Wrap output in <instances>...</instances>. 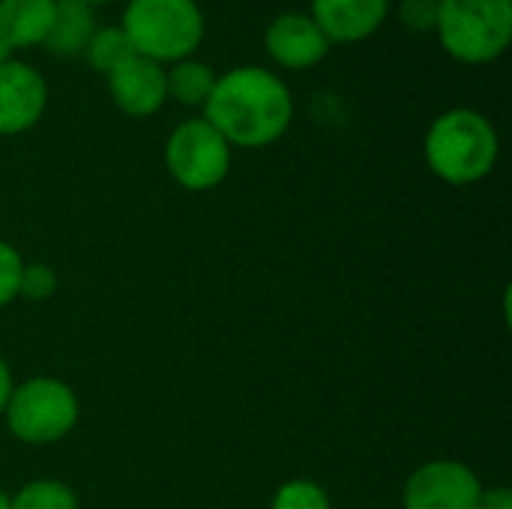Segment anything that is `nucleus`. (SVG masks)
I'll list each match as a JSON object with an SVG mask.
<instances>
[{"label":"nucleus","instance_id":"nucleus-21","mask_svg":"<svg viewBox=\"0 0 512 509\" xmlns=\"http://www.w3.org/2000/svg\"><path fill=\"white\" fill-rule=\"evenodd\" d=\"M477 509H512V495L510 489H489L480 495Z\"/></svg>","mask_w":512,"mask_h":509},{"label":"nucleus","instance_id":"nucleus-13","mask_svg":"<svg viewBox=\"0 0 512 509\" xmlns=\"http://www.w3.org/2000/svg\"><path fill=\"white\" fill-rule=\"evenodd\" d=\"M93 36V12L84 0H54L51 30L45 36V48L51 54H78Z\"/></svg>","mask_w":512,"mask_h":509},{"label":"nucleus","instance_id":"nucleus-9","mask_svg":"<svg viewBox=\"0 0 512 509\" xmlns=\"http://www.w3.org/2000/svg\"><path fill=\"white\" fill-rule=\"evenodd\" d=\"M108 87L120 111L132 117H147L162 108L168 87H165V72L159 63L135 54L123 60L117 69L108 72Z\"/></svg>","mask_w":512,"mask_h":509},{"label":"nucleus","instance_id":"nucleus-19","mask_svg":"<svg viewBox=\"0 0 512 509\" xmlns=\"http://www.w3.org/2000/svg\"><path fill=\"white\" fill-rule=\"evenodd\" d=\"M21 270H24L21 255L9 243H0V306L12 303L18 297Z\"/></svg>","mask_w":512,"mask_h":509},{"label":"nucleus","instance_id":"nucleus-11","mask_svg":"<svg viewBox=\"0 0 512 509\" xmlns=\"http://www.w3.org/2000/svg\"><path fill=\"white\" fill-rule=\"evenodd\" d=\"M390 0H312V21L327 42H360L387 15Z\"/></svg>","mask_w":512,"mask_h":509},{"label":"nucleus","instance_id":"nucleus-23","mask_svg":"<svg viewBox=\"0 0 512 509\" xmlns=\"http://www.w3.org/2000/svg\"><path fill=\"white\" fill-rule=\"evenodd\" d=\"M9 54H12V48L3 42V36H0V63H9Z\"/></svg>","mask_w":512,"mask_h":509},{"label":"nucleus","instance_id":"nucleus-6","mask_svg":"<svg viewBox=\"0 0 512 509\" xmlns=\"http://www.w3.org/2000/svg\"><path fill=\"white\" fill-rule=\"evenodd\" d=\"M165 165L183 189L204 192L225 180L231 168V144L207 120H186L165 144Z\"/></svg>","mask_w":512,"mask_h":509},{"label":"nucleus","instance_id":"nucleus-20","mask_svg":"<svg viewBox=\"0 0 512 509\" xmlns=\"http://www.w3.org/2000/svg\"><path fill=\"white\" fill-rule=\"evenodd\" d=\"M399 18L411 30H432L438 24V0H402Z\"/></svg>","mask_w":512,"mask_h":509},{"label":"nucleus","instance_id":"nucleus-14","mask_svg":"<svg viewBox=\"0 0 512 509\" xmlns=\"http://www.w3.org/2000/svg\"><path fill=\"white\" fill-rule=\"evenodd\" d=\"M213 84H216L213 69L204 63H195V60H183L165 75L168 93L183 105H204L210 99Z\"/></svg>","mask_w":512,"mask_h":509},{"label":"nucleus","instance_id":"nucleus-2","mask_svg":"<svg viewBox=\"0 0 512 509\" xmlns=\"http://www.w3.org/2000/svg\"><path fill=\"white\" fill-rule=\"evenodd\" d=\"M426 159L429 168L453 186L477 183L498 162V132L483 114L453 108L432 123L426 135Z\"/></svg>","mask_w":512,"mask_h":509},{"label":"nucleus","instance_id":"nucleus-8","mask_svg":"<svg viewBox=\"0 0 512 509\" xmlns=\"http://www.w3.org/2000/svg\"><path fill=\"white\" fill-rule=\"evenodd\" d=\"M45 111V81L27 63H0V135L30 129Z\"/></svg>","mask_w":512,"mask_h":509},{"label":"nucleus","instance_id":"nucleus-16","mask_svg":"<svg viewBox=\"0 0 512 509\" xmlns=\"http://www.w3.org/2000/svg\"><path fill=\"white\" fill-rule=\"evenodd\" d=\"M9 509H78V498L57 480H36L9 501Z\"/></svg>","mask_w":512,"mask_h":509},{"label":"nucleus","instance_id":"nucleus-25","mask_svg":"<svg viewBox=\"0 0 512 509\" xmlns=\"http://www.w3.org/2000/svg\"><path fill=\"white\" fill-rule=\"evenodd\" d=\"M84 3H105V0H84Z\"/></svg>","mask_w":512,"mask_h":509},{"label":"nucleus","instance_id":"nucleus-15","mask_svg":"<svg viewBox=\"0 0 512 509\" xmlns=\"http://www.w3.org/2000/svg\"><path fill=\"white\" fill-rule=\"evenodd\" d=\"M84 54L96 72H111L123 60L135 57V48L126 39L123 27H102V30H93V36L84 45Z\"/></svg>","mask_w":512,"mask_h":509},{"label":"nucleus","instance_id":"nucleus-7","mask_svg":"<svg viewBox=\"0 0 512 509\" xmlns=\"http://www.w3.org/2000/svg\"><path fill=\"white\" fill-rule=\"evenodd\" d=\"M483 486L462 462H429L417 468L408 483L402 504L405 509H477Z\"/></svg>","mask_w":512,"mask_h":509},{"label":"nucleus","instance_id":"nucleus-22","mask_svg":"<svg viewBox=\"0 0 512 509\" xmlns=\"http://www.w3.org/2000/svg\"><path fill=\"white\" fill-rule=\"evenodd\" d=\"M12 375H9V366L0 360V414L6 411V402H9V396H12Z\"/></svg>","mask_w":512,"mask_h":509},{"label":"nucleus","instance_id":"nucleus-17","mask_svg":"<svg viewBox=\"0 0 512 509\" xmlns=\"http://www.w3.org/2000/svg\"><path fill=\"white\" fill-rule=\"evenodd\" d=\"M273 509H330V498L312 480H288L279 486Z\"/></svg>","mask_w":512,"mask_h":509},{"label":"nucleus","instance_id":"nucleus-18","mask_svg":"<svg viewBox=\"0 0 512 509\" xmlns=\"http://www.w3.org/2000/svg\"><path fill=\"white\" fill-rule=\"evenodd\" d=\"M57 288V276L48 264H24L21 282H18V297L24 300H48Z\"/></svg>","mask_w":512,"mask_h":509},{"label":"nucleus","instance_id":"nucleus-5","mask_svg":"<svg viewBox=\"0 0 512 509\" xmlns=\"http://www.w3.org/2000/svg\"><path fill=\"white\" fill-rule=\"evenodd\" d=\"M6 426L24 444H54L78 423V399L57 378H30L12 387Z\"/></svg>","mask_w":512,"mask_h":509},{"label":"nucleus","instance_id":"nucleus-12","mask_svg":"<svg viewBox=\"0 0 512 509\" xmlns=\"http://www.w3.org/2000/svg\"><path fill=\"white\" fill-rule=\"evenodd\" d=\"M54 18V0H0V36L9 48L42 45Z\"/></svg>","mask_w":512,"mask_h":509},{"label":"nucleus","instance_id":"nucleus-3","mask_svg":"<svg viewBox=\"0 0 512 509\" xmlns=\"http://www.w3.org/2000/svg\"><path fill=\"white\" fill-rule=\"evenodd\" d=\"M123 33L135 54L159 60L189 57L204 36V15L195 0H129Z\"/></svg>","mask_w":512,"mask_h":509},{"label":"nucleus","instance_id":"nucleus-4","mask_svg":"<svg viewBox=\"0 0 512 509\" xmlns=\"http://www.w3.org/2000/svg\"><path fill=\"white\" fill-rule=\"evenodd\" d=\"M441 45L465 63H489L512 39V0H438Z\"/></svg>","mask_w":512,"mask_h":509},{"label":"nucleus","instance_id":"nucleus-24","mask_svg":"<svg viewBox=\"0 0 512 509\" xmlns=\"http://www.w3.org/2000/svg\"><path fill=\"white\" fill-rule=\"evenodd\" d=\"M0 509H9V498L3 492H0Z\"/></svg>","mask_w":512,"mask_h":509},{"label":"nucleus","instance_id":"nucleus-10","mask_svg":"<svg viewBox=\"0 0 512 509\" xmlns=\"http://www.w3.org/2000/svg\"><path fill=\"white\" fill-rule=\"evenodd\" d=\"M330 42L321 33V27L312 21V15L285 12L279 15L267 30V51L276 63L288 69H306L315 66L327 54Z\"/></svg>","mask_w":512,"mask_h":509},{"label":"nucleus","instance_id":"nucleus-1","mask_svg":"<svg viewBox=\"0 0 512 509\" xmlns=\"http://www.w3.org/2000/svg\"><path fill=\"white\" fill-rule=\"evenodd\" d=\"M207 123L237 147H264L285 135L291 123V93L267 69L243 66L216 78L204 102Z\"/></svg>","mask_w":512,"mask_h":509}]
</instances>
